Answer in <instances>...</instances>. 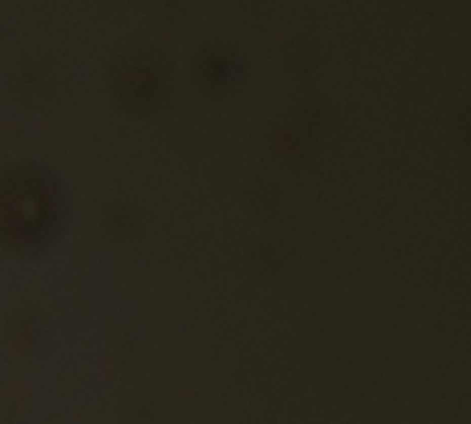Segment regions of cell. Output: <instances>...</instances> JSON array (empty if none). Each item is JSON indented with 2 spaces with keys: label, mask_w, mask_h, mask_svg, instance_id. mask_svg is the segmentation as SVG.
<instances>
[]
</instances>
